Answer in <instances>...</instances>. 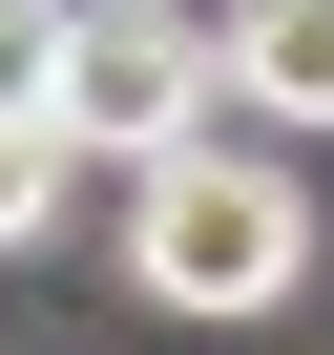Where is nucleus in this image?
<instances>
[{
	"label": "nucleus",
	"instance_id": "f03ea898",
	"mask_svg": "<svg viewBox=\"0 0 334 355\" xmlns=\"http://www.w3.org/2000/svg\"><path fill=\"white\" fill-rule=\"evenodd\" d=\"M188 125H230L209 0H84V21H63V146L84 167H146V146H188Z\"/></svg>",
	"mask_w": 334,
	"mask_h": 355
},
{
	"label": "nucleus",
	"instance_id": "39448f33",
	"mask_svg": "<svg viewBox=\"0 0 334 355\" xmlns=\"http://www.w3.org/2000/svg\"><path fill=\"white\" fill-rule=\"evenodd\" d=\"M63 21L84 0H0V105H63Z\"/></svg>",
	"mask_w": 334,
	"mask_h": 355
},
{
	"label": "nucleus",
	"instance_id": "f257e3e1",
	"mask_svg": "<svg viewBox=\"0 0 334 355\" xmlns=\"http://www.w3.org/2000/svg\"><path fill=\"white\" fill-rule=\"evenodd\" d=\"M292 125H188V146H146L125 167V272L167 293V313H292L313 293V189L272 167Z\"/></svg>",
	"mask_w": 334,
	"mask_h": 355
},
{
	"label": "nucleus",
	"instance_id": "20e7f679",
	"mask_svg": "<svg viewBox=\"0 0 334 355\" xmlns=\"http://www.w3.org/2000/svg\"><path fill=\"white\" fill-rule=\"evenodd\" d=\"M42 230H84V146L63 105H0V251H42Z\"/></svg>",
	"mask_w": 334,
	"mask_h": 355
},
{
	"label": "nucleus",
	"instance_id": "7ed1b4c3",
	"mask_svg": "<svg viewBox=\"0 0 334 355\" xmlns=\"http://www.w3.org/2000/svg\"><path fill=\"white\" fill-rule=\"evenodd\" d=\"M209 42H230V105L251 125H334V0H209Z\"/></svg>",
	"mask_w": 334,
	"mask_h": 355
}]
</instances>
